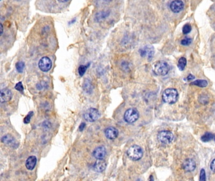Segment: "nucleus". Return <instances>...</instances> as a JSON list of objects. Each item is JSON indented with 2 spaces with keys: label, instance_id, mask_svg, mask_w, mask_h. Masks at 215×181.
<instances>
[{
  "label": "nucleus",
  "instance_id": "nucleus-1",
  "mask_svg": "<svg viewBox=\"0 0 215 181\" xmlns=\"http://www.w3.org/2000/svg\"><path fill=\"white\" fill-rule=\"evenodd\" d=\"M179 98V93L177 89L174 88L167 89L162 94V99L167 104L173 105L177 102Z\"/></svg>",
  "mask_w": 215,
  "mask_h": 181
},
{
  "label": "nucleus",
  "instance_id": "nucleus-2",
  "mask_svg": "<svg viewBox=\"0 0 215 181\" xmlns=\"http://www.w3.org/2000/svg\"><path fill=\"white\" fill-rule=\"evenodd\" d=\"M127 155L131 160L137 161L143 157V151L140 146L134 145L129 148L127 151Z\"/></svg>",
  "mask_w": 215,
  "mask_h": 181
},
{
  "label": "nucleus",
  "instance_id": "nucleus-3",
  "mask_svg": "<svg viewBox=\"0 0 215 181\" xmlns=\"http://www.w3.org/2000/svg\"><path fill=\"white\" fill-rule=\"evenodd\" d=\"M153 70L154 74L158 75H165L168 73L170 68L166 62L158 61L153 64Z\"/></svg>",
  "mask_w": 215,
  "mask_h": 181
},
{
  "label": "nucleus",
  "instance_id": "nucleus-4",
  "mask_svg": "<svg viewBox=\"0 0 215 181\" xmlns=\"http://www.w3.org/2000/svg\"><path fill=\"white\" fill-rule=\"evenodd\" d=\"M140 116L139 112L135 108L128 109L124 115V119L128 123H133L138 119Z\"/></svg>",
  "mask_w": 215,
  "mask_h": 181
},
{
  "label": "nucleus",
  "instance_id": "nucleus-5",
  "mask_svg": "<svg viewBox=\"0 0 215 181\" xmlns=\"http://www.w3.org/2000/svg\"><path fill=\"white\" fill-rule=\"evenodd\" d=\"M174 134L168 130L160 131L157 135L158 140L163 144H169L174 140Z\"/></svg>",
  "mask_w": 215,
  "mask_h": 181
},
{
  "label": "nucleus",
  "instance_id": "nucleus-6",
  "mask_svg": "<svg viewBox=\"0 0 215 181\" xmlns=\"http://www.w3.org/2000/svg\"><path fill=\"white\" fill-rule=\"evenodd\" d=\"M100 116V113L97 109L89 108L83 114L84 119L88 122H94L99 119Z\"/></svg>",
  "mask_w": 215,
  "mask_h": 181
},
{
  "label": "nucleus",
  "instance_id": "nucleus-7",
  "mask_svg": "<svg viewBox=\"0 0 215 181\" xmlns=\"http://www.w3.org/2000/svg\"><path fill=\"white\" fill-rule=\"evenodd\" d=\"M39 67L42 72H48L52 67V61L48 57H43L39 60Z\"/></svg>",
  "mask_w": 215,
  "mask_h": 181
},
{
  "label": "nucleus",
  "instance_id": "nucleus-8",
  "mask_svg": "<svg viewBox=\"0 0 215 181\" xmlns=\"http://www.w3.org/2000/svg\"><path fill=\"white\" fill-rule=\"evenodd\" d=\"M140 53L141 57H147L149 60H151L154 55V50L151 45H147L140 50Z\"/></svg>",
  "mask_w": 215,
  "mask_h": 181
},
{
  "label": "nucleus",
  "instance_id": "nucleus-9",
  "mask_svg": "<svg viewBox=\"0 0 215 181\" xmlns=\"http://www.w3.org/2000/svg\"><path fill=\"white\" fill-rule=\"evenodd\" d=\"M184 7V4L182 0H174L170 5V8L171 11L175 13H178L181 12Z\"/></svg>",
  "mask_w": 215,
  "mask_h": 181
},
{
  "label": "nucleus",
  "instance_id": "nucleus-10",
  "mask_svg": "<svg viewBox=\"0 0 215 181\" xmlns=\"http://www.w3.org/2000/svg\"><path fill=\"white\" fill-rule=\"evenodd\" d=\"M106 156V149L104 146H99L93 152V156L97 160L104 159Z\"/></svg>",
  "mask_w": 215,
  "mask_h": 181
},
{
  "label": "nucleus",
  "instance_id": "nucleus-11",
  "mask_svg": "<svg viewBox=\"0 0 215 181\" xmlns=\"http://www.w3.org/2000/svg\"><path fill=\"white\" fill-rule=\"evenodd\" d=\"M196 167V162L192 159H186L182 163V168L186 172H192L195 170Z\"/></svg>",
  "mask_w": 215,
  "mask_h": 181
},
{
  "label": "nucleus",
  "instance_id": "nucleus-12",
  "mask_svg": "<svg viewBox=\"0 0 215 181\" xmlns=\"http://www.w3.org/2000/svg\"><path fill=\"white\" fill-rule=\"evenodd\" d=\"M105 135L109 140H114L119 135V131L117 128L113 126H109L105 130Z\"/></svg>",
  "mask_w": 215,
  "mask_h": 181
},
{
  "label": "nucleus",
  "instance_id": "nucleus-13",
  "mask_svg": "<svg viewBox=\"0 0 215 181\" xmlns=\"http://www.w3.org/2000/svg\"><path fill=\"white\" fill-rule=\"evenodd\" d=\"M12 98V93L11 91L8 88H4L2 89L0 92V98H1V102H5L11 100Z\"/></svg>",
  "mask_w": 215,
  "mask_h": 181
},
{
  "label": "nucleus",
  "instance_id": "nucleus-14",
  "mask_svg": "<svg viewBox=\"0 0 215 181\" xmlns=\"http://www.w3.org/2000/svg\"><path fill=\"white\" fill-rule=\"evenodd\" d=\"M106 162L103 160H98L95 163H94V165L93 166V170L95 171H96L97 172H104L106 169Z\"/></svg>",
  "mask_w": 215,
  "mask_h": 181
},
{
  "label": "nucleus",
  "instance_id": "nucleus-15",
  "mask_svg": "<svg viewBox=\"0 0 215 181\" xmlns=\"http://www.w3.org/2000/svg\"><path fill=\"white\" fill-rule=\"evenodd\" d=\"M37 164V158L36 156H30L29 157L25 163V167L29 170H32L35 168Z\"/></svg>",
  "mask_w": 215,
  "mask_h": 181
},
{
  "label": "nucleus",
  "instance_id": "nucleus-16",
  "mask_svg": "<svg viewBox=\"0 0 215 181\" xmlns=\"http://www.w3.org/2000/svg\"><path fill=\"white\" fill-rule=\"evenodd\" d=\"M190 84L192 85L198 86V87H200V88H205V87H206V86L208 85V83L207 81L200 79V80L194 81L191 82Z\"/></svg>",
  "mask_w": 215,
  "mask_h": 181
},
{
  "label": "nucleus",
  "instance_id": "nucleus-17",
  "mask_svg": "<svg viewBox=\"0 0 215 181\" xmlns=\"http://www.w3.org/2000/svg\"><path fill=\"white\" fill-rule=\"evenodd\" d=\"M187 65V60L185 57H180L178 61V67L180 71H184Z\"/></svg>",
  "mask_w": 215,
  "mask_h": 181
},
{
  "label": "nucleus",
  "instance_id": "nucleus-18",
  "mask_svg": "<svg viewBox=\"0 0 215 181\" xmlns=\"http://www.w3.org/2000/svg\"><path fill=\"white\" fill-rule=\"evenodd\" d=\"M2 142L3 143H5V144L10 145V144H12V143H13L14 139H13V137L12 135H5V136H3L2 137Z\"/></svg>",
  "mask_w": 215,
  "mask_h": 181
},
{
  "label": "nucleus",
  "instance_id": "nucleus-19",
  "mask_svg": "<svg viewBox=\"0 0 215 181\" xmlns=\"http://www.w3.org/2000/svg\"><path fill=\"white\" fill-rule=\"evenodd\" d=\"M215 135L211 133H206L201 137V140L204 142H208L211 141V140H214Z\"/></svg>",
  "mask_w": 215,
  "mask_h": 181
},
{
  "label": "nucleus",
  "instance_id": "nucleus-20",
  "mask_svg": "<svg viewBox=\"0 0 215 181\" xmlns=\"http://www.w3.org/2000/svg\"><path fill=\"white\" fill-rule=\"evenodd\" d=\"M83 88H84V90L85 91V92H87L88 93H90V92L92 91V86L90 82L88 80H87V81L85 80V84L83 85Z\"/></svg>",
  "mask_w": 215,
  "mask_h": 181
},
{
  "label": "nucleus",
  "instance_id": "nucleus-21",
  "mask_svg": "<svg viewBox=\"0 0 215 181\" xmlns=\"http://www.w3.org/2000/svg\"><path fill=\"white\" fill-rule=\"evenodd\" d=\"M16 69L19 72H22L25 68V63L22 61L18 62L16 64Z\"/></svg>",
  "mask_w": 215,
  "mask_h": 181
},
{
  "label": "nucleus",
  "instance_id": "nucleus-22",
  "mask_svg": "<svg viewBox=\"0 0 215 181\" xmlns=\"http://www.w3.org/2000/svg\"><path fill=\"white\" fill-rule=\"evenodd\" d=\"M88 66H89V64L88 65H80L79 67V68H78V73H79V75L81 77H82L85 74V73L86 72V71H87V70Z\"/></svg>",
  "mask_w": 215,
  "mask_h": 181
},
{
  "label": "nucleus",
  "instance_id": "nucleus-23",
  "mask_svg": "<svg viewBox=\"0 0 215 181\" xmlns=\"http://www.w3.org/2000/svg\"><path fill=\"white\" fill-rule=\"evenodd\" d=\"M192 30V27L190 24L187 23L186 25H184V26L182 28V32L185 35H187V34L189 33Z\"/></svg>",
  "mask_w": 215,
  "mask_h": 181
},
{
  "label": "nucleus",
  "instance_id": "nucleus-24",
  "mask_svg": "<svg viewBox=\"0 0 215 181\" xmlns=\"http://www.w3.org/2000/svg\"><path fill=\"white\" fill-rule=\"evenodd\" d=\"M192 42V40L191 39V38H185L184 39H182L181 40V42H180V43H181V44L182 45H184V46H187V45H190L191 43Z\"/></svg>",
  "mask_w": 215,
  "mask_h": 181
},
{
  "label": "nucleus",
  "instance_id": "nucleus-25",
  "mask_svg": "<svg viewBox=\"0 0 215 181\" xmlns=\"http://www.w3.org/2000/svg\"><path fill=\"white\" fill-rule=\"evenodd\" d=\"M33 115V111H31V112H29V113H28V115L26 116V117H25L24 118V123L25 124H28L30 123V119H31V118L32 117Z\"/></svg>",
  "mask_w": 215,
  "mask_h": 181
},
{
  "label": "nucleus",
  "instance_id": "nucleus-26",
  "mask_svg": "<svg viewBox=\"0 0 215 181\" xmlns=\"http://www.w3.org/2000/svg\"><path fill=\"white\" fill-rule=\"evenodd\" d=\"M15 89L19 92H23L24 89H23V86L22 82H19L17 83L15 86Z\"/></svg>",
  "mask_w": 215,
  "mask_h": 181
},
{
  "label": "nucleus",
  "instance_id": "nucleus-27",
  "mask_svg": "<svg viewBox=\"0 0 215 181\" xmlns=\"http://www.w3.org/2000/svg\"><path fill=\"white\" fill-rule=\"evenodd\" d=\"M199 180H200L201 181H204V180H206V172H205V170H204V169H202L201 170Z\"/></svg>",
  "mask_w": 215,
  "mask_h": 181
},
{
  "label": "nucleus",
  "instance_id": "nucleus-28",
  "mask_svg": "<svg viewBox=\"0 0 215 181\" xmlns=\"http://www.w3.org/2000/svg\"><path fill=\"white\" fill-rule=\"evenodd\" d=\"M210 168L211 169V170L213 172H214V173H215V159H214L211 163V165H210Z\"/></svg>",
  "mask_w": 215,
  "mask_h": 181
},
{
  "label": "nucleus",
  "instance_id": "nucleus-29",
  "mask_svg": "<svg viewBox=\"0 0 215 181\" xmlns=\"http://www.w3.org/2000/svg\"><path fill=\"white\" fill-rule=\"evenodd\" d=\"M85 126H86V124H85V123H83V122L81 123L80 124V127H79V130H80V132L83 131V130H84V128H85Z\"/></svg>",
  "mask_w": 215,
  "mask_h": 181
},
{
  "label": "nucleus",
  "instance_id": "nucleus-30",
  "mask_svg": "<svg viewBox=\"0 0 215 181\" xmlns=\"http://www.w3.org/2000/svg\"><path fill=\"white\" fill-rule=\"evenodd\" d=\"M195 79V77L192 75V74H189L187 77V81H191V80H193Z\"/></svg>",
  "mask_w": 215,
  "mask_h": 181
},
{
  "label": "nucleus",
  "instance_id": "nucleus-31",
  "mask_svg": "<svg viewBox=\"0 0 215 181\" xmlns=\"http://www.w3.org/2000/svg\"><path fill=\"white\" fill-rule=\"evenodd\" d=\"M0 25H1V28H2V30H1V34L2 35L3 32V25H2V24H1Z\"/></svg>",
  "mask_w": 215,
  "mask_h": 181
},
{
  "label": "nucleus",
  "instance_id": "nucleus-32",
  "mask_svg": "<svg viewBox=\"0 0 215 181\" xmlns=\"http://www.w3.org/2000/svg\"><path fill=\"white\" fill-rule=\"evenodd\" d=\"M58 1H59V2H63V3H64V2H68V0H58Z\"/></svg>",
  "mask_w": 215,
  "mask_h": 181
}]
</instances>
